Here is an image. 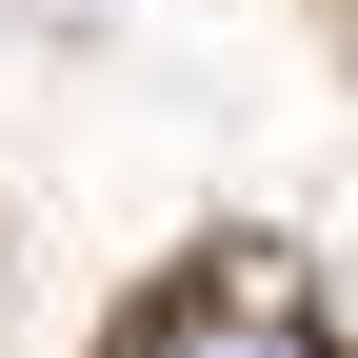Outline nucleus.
Returning a JSON list of instances; mask_svg holds the SVG:
<instances>
[{"instance_id":"obj_1","label":"nucleus","mask_w":358,"mask_h":358,"mask_svg":"<svg viewBox=\"0 0 358 358\" xmlns=\"http://www.w3.org/2000/svg\"><path fill=\"white\" fill-rule=\"evenodd\" d=\"M159 358H338V338H299V319H279V299H259V319H179Z\"/></svg>"}]
</instances>
